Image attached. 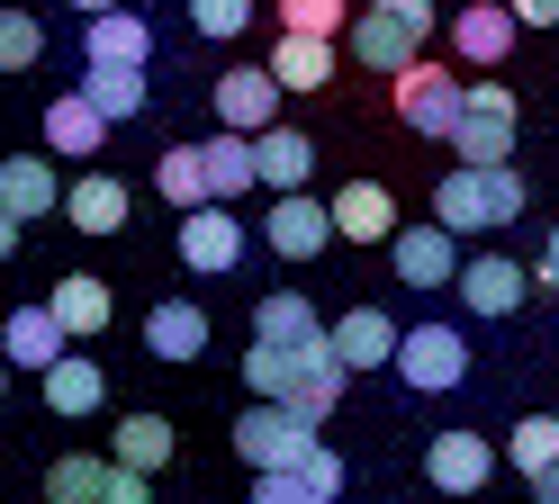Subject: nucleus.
Returning <instances> with one entry per match:
<instances>
[{
  "mask_svg": "<svg viewBox=\"0 0 559 504\" xmlns=\"http://www.w3.org/2000/svg\"><path fill=\"white\" fill-rule=\"evenodd\" d=\"M334 351H343V370H389L397 360V315L389 307H353L343 324H325Z\"/></svg>",
  "mask_w": 559,
  "mask_h": 504,
  "instance_id": "obj_16",
  "label": "nucleus"
},
{
  "mask_svg": "<svg viewBox=\"0 0 559 504\" xmlns=\"http://www.w3.org/2000/svg\"><path fill=\"white\" fill-rule=\"evenodd\" d=\"M317 451V415H298L289 396H253V406L235 415V459L243 468H289Z\"/></svg>",
  "mask_w": 559,
  "mask_h": 504,
  "instance_id": "obj_2",
  "label": "nucleus"
},
{
  "mask_svg": "<svg viewBox=\"0 0 559 504\" xmlns=\"http://www.w3.org/2000/svg\"><path fill=\"white\" fill-rule=\"evenodd\" d=\"M145 351H154V360H199V351H207V315H199L190 298H163V307L145 315Z\"/></svg>",
  "mask_w": 559,
  "mask_h": 504,
  "instance_id": "obj_25",
  "label": "nucleus"
},
{
  "mask_svg": "<svg viewBox=\"0 0 559 504\" xmlns=\"http://www.w3.org/2000/svg\"><path fill=\"white\" fill-rule=\"evenodd\" d=\"M190 27L217 36V46H235V36L253 27V0H190Z\"/></svg>",
  "mask_w": 559,
  "mask_h": 504,
  "instance_id": "obj_35",
  "label": "nucleus"
},
{
  "mask_svg": "<svg viewBox=\"0 0 559 504\" xmlns=\"http://www.w3.org/2000/svg\"><path fill=\"white\" fill-rule=\"evenodd\" d=\"M181 262H190L199 279H226V271L243 262V216H235V199L181 207Z\"/></svg>",
  "mask_w": 559,
  "mask_h": 504,
  "instance_id": "obj_7",
  "label": "nucleus"
},
{
  "mask_svg": "<svg viewBox=\"0 0 559 504\" xmlns=\"http://www.w3.org/2000/svg\"><path fill=\"white\" fill-rule=\"evenodd\" d=\"M55 324L73 343H91V334H109V315H118V298H109V279H91V271H73V279H55Z\"/></svg>",
  "mask_w": 559,
  "mask_h": 504,
  "instance_id": "obj_19",
  "label": "nucleus"
},
{
  "mask_svg": "<svg viewBox=\"0 0 559 504\" xmlns=\"http://www.w3.org/2000/svg\"><path fill=\"white\" fill-rule=\"evenodd\" d=\"M0 396H10V360H0Z\"/></svg>",
  "mask_w": 559,
  "mask_h": 504,
  "instance_id": "obj_43",
  "label": "nucleus"
},
{
  "mask_svg": "<svg viewBox=\"0 0 559 504\" xmlns=\"http://www.w3.org/2000/svg\"><path fill=\"white\" fill-rule=\"evenodd\" d=\"M262 243L280 252V262H317V252L334 243V207H325V199H307V190H271Z\"/></svg>",
  "mask_w": 559,
  "mask_h": 504,
  "instance_id": "obj_8",
  "label": "nucleus"
},
{
  "mask_svg": "<svg viewBox=\"0 0 559 504\" xmlns=\"http://www.w3.org/2000/svg\"><path fill=\"white\" fill-rule=\"evenodd\" d=\"M37 63H46L37 10H0V72H37Z\"/></svg>",
  "mask_w": 559,
  "mask_h": 504,
  "instance_id": "obj_33",
  "label": "nucleus"
},
{
  "mask_svg": "<svg viewBox=\"0 0 559 504\" xmlns=\"http://www.w3.org/2000/svg\"><path fill=\"white\" fill-rule=\"evenodd\" d=\"M514 127H523V108H514V91L506 82H469L461 91V118H451V154L461 163H514Z\"/></svg>",
  "mask_w": 559,
  "mask_h": 504,
  "instance_id": "obj_4",
  "label": "nucleus"
},
{
  "mask_svg": "<svg viewBox=\"0 0 559 504\" xmlns=\"http://www.w3.org/2000/svg\"><path fill=\"white\" fill-rule=\"evenodd\" d=\"M542 288H559V226H550V243H542V271H533Z\"/></svg>",
  "mask_w": 559,
  "mask_h": 504,
  "instance_id": "obj_40",
  "label": "nucleus"
},
{
  "mask_svg": "<svg viewBox=\"0 0 559 504\" xmlns=\"http://www.w3.org/2000/svg\"><path fill=\"white\" fill-rule=\"evenodd\" d=\"M19 235H27V216H19V207H0V262L19 252Z\"/></svg>",
  "mask_w": 559,
  "mask_h": 504,
  "instance_id": "obj_39",
  "label": "nucleus"
},
{
  "mask_svg": "<svg viewBox=\"0 0 559 504\" xmlns=\"http://www.w3.org/2000/svg\"><path fill=\"white\" fill-rule=\"evenodd\" d=\"M0 207H19V216H46L63 207V180L46 154H0Z\"/></svg>",
  "mask_w": 559,
  "mask_h": 504,
  "instance_id": "obj_22",
  "label": "nucleus"
},
{
  "mask_svg": "<svg viewBox=\"0 0 559 504\" xmlns=\"http://www.w3.org/2000/svg\"><path fill=\"white\" fill-rule=\"evenodd\" d=\"M533 495H542V504H559V459H550V468H533Z\"/></svg>",
  "mask_w": 559,
  "mask_h": 504,
  "instance_id": "obj_41",
  "label": "nucleus"
},
{
  "mask_svg": "<svg viewBox=\"0 0 559 504\" xmlns=\"http://www.w3.org/2000/svg\"><path fill=\"white\" fill-rule=\"evenodd\" d=\"M243 387H253V396H289L298 387V343L253 334V351H243Z\"/></svg>",
  "mask_w": 559,
  "mask_h": 504,
  "instance_id": "obj_30",
  "label": "nucleus"
},
{
  "mask_svg": "<svg viewBox=\"0 0 559 504\" xmlns=\"http://www.w3.org/2000/svg\"><path fill=\"white\" fill-rule=\"evenodd\" d=\"M55 351H73V334L55 324V307H10V324H0V360L46 379V360H55Z\"/></svg>",
  "mask_w": 559,
  "mask_h": 504,
  "instance_id": "obj_15",
  "label": "nucleus"
},
{
  "mask_svg": "<svg viewBox=\"0 0 559 504\" xmlns=\"http://www.w3.org/2000/svg\"><path fill=\"white\" fill-rule=\"evenodd\" d=\"M451 55L461 63H506L514 55V10L506 0H469V10L451 19Z\"/></svg>",
  "mask_w": 559,
  "mask_h": 504,
  "instance_id": "obj_17",
  "label": "nucleus"
},
{
  "mask_svg": "<svg viewBox=\"0 0 559 504\" xmlns=\"http://www.w3.org/2000/svg\"><path fill=\"white\" fill-rule=\"evenodd\" d=\"M353 19V0H280V27H307V36H334Z\"/></svg>",
  "mask_w": 559,
  "mask_h": 504,
  "instance_id": "obj_36",
  "label": "nucleus"
},
{
  "mask_svg": "<svg viewBox=\"0 0 559 504\" xmlns=\"http://www.w3.org/2000/svg\"><path fill=\"white\" fill-rule=\"evenodd\" d=\"M82 63H154V19L91 10V19H82Z\"/></svg>",
  "mask_w": 559,
  "mask_h": 504,
  "instance_id": "obj_13",
  "label": "nucleus"
},
{
  "mask_svg": "<svg viewBox=\"0 0 559 504\" xmlns=\"http://www.w3.org/2000/svg\"><path fill=\"white\" fill-rule=\"evenodd\" d=\"M46 406L73 423V415H99L109 406V379H99V360H82V351H55L46 360Z\"/></svg>",
  "mask_w": 559,
  "mask_h": 504,
  "instance_id": "obj_18",
  "label": "nucleus"
},
{
  "mask_svg": "<svg viewBox=\"0 0 559 504\" xmlns=\"http://www.w3.org/2000/svg\"><path fill=\"white\" fill-rule=\"evenodd\" d=\"M271 118H280V72H271V63H226V72H217V127L262 135Z\"/></svg>",
  "mask_w": 559,
  "mask_h": 504,
  "instance_id": "obj_9",
  "label": "nucleus"
},
{
  "mask_svg": "<svg viewBox=\"0 0 559 504\" xmlns=\"http://www.w3.org/2000/svg\"><path fill=\"white\" fill-rule=\"evenodd\" d=\"M389 370H397L415 396H451V387L469 379V334H461V324H406Z\"/></svg>",
  "mask_w": 559,
  "mask_h": 504,
  "instance_id": "obj_5",
  "label": "nucleus"
},
{
  "mask_svg": "<svg viewBox=\"0 0 559 504\" xmlns=\"http://www.w3.org/2000/svg\"><path fill=\"white\" fill-rule=\"evenodd\" d=\"M425 478L442 495H478L487 478H497V451L478 442V432H433V451H425Z\"/></svg>",
  "mask_w": 559,
  "mask_h": 504,
  "instance_id": "obj_12",
  "label": "nucleus"
},
{
  "mask_svg": "<svg viewBox=\"0 0 559 504\" xmlns=\"http://www.w3.org/2000/svg\"><path fill=\"white\" fill-rule=\"evenodd\" d=\"M154 190H163L171 207H199V199H207V163H199V144H171V154L154 163Z\"/></svg>",
  "mask_w": 559,
  "mask_h": 504,
  "instance_id": "obj_32",
  "label": "nucleus"
},
{
  "mask_svg": "<svg viewBox=\"0 0 559 504\" xmlns=\"http://www.w3.org/2000/svg\"><path fill=\"white\" fill-rule=\"evenodd\" d=\"M63 10H82V19H91V10H118V0H63Z\"/></svg>",
  "mask_w": 559,
  "mask_h": 504,
  "instance_id": "obj_42",
  "label": "nucleus"
},
{
  "mask_svg": "<svg viewBox=\"0 0 559 504\" xmlns=\"http://www.w3.org/2000/svg\"><path fill=\"white\" fill-rule=\"evenodd\" d=\"M253 334H271V343H317L325 334V315L298 298V288H271V298L253 307Z\"/></svg>",
  "mask_w": 559,
  "mask_h": 504,
  "instance_id": "obj_28",
  "label": "nucleus"
},
{
  "mask_svg": "<svg viewBox=\"0 0 559 504\" xmlns=\"http://www.w3.org/2000/svg\"><path fill=\"white\" fill-rule=\"evenodd\" d=\"M389 252H397V279L406 288H451V271H461V235H451L442 216H433V226H397Z\"/></svg>",
  "mask_w": 559,
  "mask_h": 504,
  "instance_id": "obj_10",
  "label": "nucleus"
},
{
  "mask_svg": "<svg viewBox=\"0 0 559 504\" xmlns=\"http://www.w3.org/2000/svg\"><path fill=\"white\" fill-rule=\"evenodd\" d=\"M514 27H559V0H506Z\"/></svg>",
  "mask_w": 559,
  "mask_h": 504,
  "instance_id": "obj_38",
  "label": "nucleus"
},
{
  "mask_svg": "<svg viewBox=\"0 0 559 504\" xmlns=\"http://www.w3.org/2000/svg\"><path fill=\"white\" fill-rule=\"evenodd\" d=\"M425 36H433V0H370V10L353 19V63L397 72V63L425 55Z\"/></svg>",
  "mask_w": 559,
  "mask_h": 504,
  "instance_id": "obj_3",
  "label": "nucleus"
},
{
  "mask_svg": "<svg viewBox=\"0 0 559 504\" xmlns=\"http://www.w3.org/2000/svg\"><path fill=\"white\" fill-rule=\"evenodd\" d=\"M389 82H397V127L442 144V135H451V118H461V91H469V82H461L451 63H425V55H415V63H397Z\"/></svg>",
  "mask_w": 559,
  "mask_h": 504,
  "instance_id": "obj_6",
  "label": "nucleus"
},
{
  "mask_svg": "<svg viewBox=\"0 0 559 504\" xmlns=\"http://www.w3.org/2000/svg\"><path fill=\"white\" fill-rule=\"evenodd\" d=\"M253 171H262V190H307V171H317V144H307L298 127H262L253 135Z\"/></svg>",
  "mask_w": 559,
  "mask_h": 504,
  "instance_id": "obj_20",
  "label": "nucleus"
},
{
  "mask_svg": "<svg viewBox=\"0 0 559 504\" xmlns=\"http://www.w3.org/2000/svg\"><path fill=\"white\" fill-rule=\"evenodd\" d=\"M298 478H307V504H334V495H343V459H334V451L317 442V451L298 459Z\"/></svg>",
  "mask_w": 559,
  "mask_h": 504,
  "instance_id": "obj_37",
  "label": "nucleus"
},
{
  "mask_svg": "<svg viewBox=\"0 0 559 504\" xmlns=\"http://www.w3.org/2000/svg\"><path fill=\"white\" fill-rule=\"evenodd\" d=\"M63 216H73L82 235H118V226H127V180H109V171H82L73 190H63Z\"/></svg>",
  "mask_w": 559,
  "mask_h": 504,
  "instance_id": "obj_24",
  "label": "nucleus"
},
{
  "mask_svg": "<svg viewBox=\"0 0 559 504\" xmlns=\"http://www.w3.org/2000/svg\"><path fill=\"white\" fill-rule=\"evenodd\" d=\"M451 288L469 298V315H514L523 298H533V271H523V262H506V252H478V262H461V271H451Z\"/></svg>",
  "mask_w": 559,
  "mask_h": 504,
  "instance_id": "obj_11",
  "label": "nucleus"
},
{
  "mask_svg": "<svg viewBox=\"0 0 559 504\" xmlns=\"http://www.w3.org/2000/svg\"><path fill=\"white\" fill-rule=\"evenodd\" d=\"M82 99L99 108V118H135L145 108V63H82Z\"/></svg>",
  "mask_w": 559,
  "mask_h": 504,
  "instance_id": "obj_27",
  "label": "nucleus"
},
{
  "mask_svg": "<svg viewBox=\"0 0 559 504\" xmlns=\"http://www.w3.org/2000/svg\"><path fill=\"white\" fill-rule=\"evenodd\" d=\"M506 459L523 468V478H533V468H550V459H559V415H523L514 442H506Z\"/></svg>",
  "mask_w": 559,
  "mask_h": 504,
  "instance_id": "obj_34",
  "label": "nucleus"
},
{
  "mask_svg": "<svg viewBox=\"0 0 559 504\" xmlns=\"http://www.w3.org/2000/svg\"><path fill=\"white\" fill-rule=\"evenodd\" d=\"M199 163H207V199H243V190H262V171H253V135H243V127L207 135V144H199Z\"/></svg>",
  "mask_w": 559,
  "mask_h": 504,
  "instance_id": "obj_23",
  "label": "nucleus"
},
{
  "mask_svg": "<svg viewBox=\"0 0 559 504\" xmlns=\"http://www.w3.org/2000/svg\"><path fill=\"white\" fill-rule=\"evenodd\" d=\"M325 207H334V235H343V243H389V235H397V199L379 190V180H343Z\"/></svg>",
  "mask_w": 559,
  "mask_h": 504,
  "instance_id": "obj_14",
  "label": "nucleus"
},
{
  "mask_svg": "<svg viewBox=\"0 0 559 504\" xmlns=\"http://www.w3.org/2000/svg\"><path fill=\"white\" fill-rule=\"evenodd\" d=\"M46 144H55V154H73V163H91L99 144H109V118H99L82 91H63V99L46 108Z\"/></svg>",
  "mask_w": 559,
  "mask_h": 504,
  "instance_id": "obj_26",
  "label": "nucleus"
},
{
  "mask_svg": "<svg viewBox=\"0 0 559 504\" xmlns=\"http://www.w3.org/2000/svg\"><path fill=\"white\" fill-rule=\"evenodd\" d=\"M523 207L533 199H523L514 163H461V171H442V190H433V216L451 235H497V226H514Z\"/></svg>",
  "mask_w": 559,
  "mask_h": 504,
  "instance_id": "obj_1",
  "label": "nucleus"
},
{
  "mask_svg": "<svg viewBox=\"0 0 559 504\" xmlns=\"http://www.w3.org/2000/svg\"><path fill=\"white\" fill-rule=\"evenodd\" d=\"M46 495H55V504H109V459H91V451L55 459V468H46Z\"/></svg>",
  "mask_w": 559,
  "mask_h": 504,
  "instance_id": "obj_29",
  "label": "nucleus"
},
{
  "mask_svg": "<svg viewBox=\"0 0 559 504\" xmlns=\"http://www.w3.org/2000/svg\"><path fill=\"white\" fill-rule=\"evenodd\" d=\"M271 72H280V91H325V82H334V36L280 27V46H271Z\"/></svg>",
  "mask_w": 559,
  "mask_h": 504,
  "instance_id": "obj_21",
  "label": "nucleus"
},
{
  "mask_svg": "<svg viewBox=\"0 0 559 504\" xmlns=\"http://www.w3.org/2000/svg\"><path fill=\"white\" fill-rule=\"evenodd\" d=\"M109 459H127V468H145V478H154V468L171 459V423L163 415H127L118 442H109Z\"/></svg>",
  "mask_w": 559,
  "mask_h": 504,
  "instance_id": "obj_31",
  "label": "nucleus"
}]
</instances>
